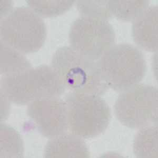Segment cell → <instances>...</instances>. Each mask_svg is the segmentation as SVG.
Here are the masks:
<instances>
[{
    "label": "cell",
    "instance_id": "7a4b0ae2",
    "mask_svg": "<svg viewBox=\"0 0 158 158\" xmlns=\"http://www.w3.org/2000/svg\"><path fill=\"white\" fill-rule=\"evenodd\" d=\"M51 67L65 89L71 92L100 96L108 89L98 61L79 54L71 47H62L56 51Z\"/></svg>",
    "mask_w": 158,
    "mask_h": 158
},
{
    "label": "cell",
    "instance_id": "6da1fadb",
    "mask_svg": "<svg viewBox=\"0 0 158 158\" xmlns=\"http://www.w3.org/2000/svg\"><path fill=\"white\" fill-rule=\"evenodd\" d=\"M65 90L56 71L47 65L3 76L1 80V94L7 100L20 105L59 97Z\"/></svg>",
    "mask_w": 158,
    "mask_h": 158
},
{
    "label": "cell",
    "instance_id": "9a60e30c",
    "mask_svg": "<svg viewBox=\"0 0 158 158\" xmlns=\"http://www.w3.org/2000/svg\"><path fill=\"white\" fill-rule=\"evenodd\" d=\"M31 9L42 17L58 16L67 12L75 1H27Z\"/></svg>",
    "mask_w": 158,
    "mask_h": 158
},
{
    "label": "cell",
    "instance_id": "277c9868",
    "mask_svg": "<svg viewBox=\"0 0 158 158\" xmlns=\"http://www.w3.org/2000/svg\"><path fill=\"white\" fill-rule=\"evenodd\" d=\"M1 41L23 54L38 51L47 36L44 22L30 7L12 9L1 20Z\"/></svg>",
    "mask_w": 158,
    "mask_h": 158
},
{
    "label": "cell",
    "instance_id": "52a82bcc",
    "mask_svg": "<svg viewBox=\"0 0 158 158\" xmlns=\"http://www.w3.org/2000/svg\"><path fill=\"white\" fill-rule=\"evenodd\" d=\"M115 36L108 21L86 16H80L72 23L69 35L73 50L95 61L113 46Z\"/></svg>",
    "mask_w": 158,
    "mask_h": 158
},
{
    "label": "cell",
    "instance_id": "ba28073f",
    "mask_svg": "<svg viewBox=\"0 0 158 158\" xmlns=\"http://www.w3.org/2000/svg\"><path fill=\"white\" fill-rule=\"evenodd\" d=\"M27 111L38 131L44 137L52 139L67 133L68 111L64 100L52 97L34 101L29 103Z\"/></svg>",
    "mask_w": 158,
    "mask_h": 158
},
{
    "label": "cell",
    "instance_id": "5bb4252c",
    "mask_svg": "<svg viewBox=\"0 0 158 158\" xmlns=\"http://www.w3.org/2000/svg\"><path fill=\"white\" fill-rule=\"evenodd\" d=\"M23 145L20 135L15 129L4 124L1 126V156L22 157Z\"/></svg>",
    "mask_w": 158,
    "mask_h": 158
},
{
    "label": "cell",
    "instance_id": "4fadbf2b",
    "mask_svg": "<svg viewBox=\"0 0 158 158\" xmlns=\"http://www.w3.org/2000/svg\"><path fill=\"white\" fill-rule=\"evenodd\" d=\"M148 1H109L108 6L112 15L124 21H133L149 6Z\"/></svg>",
    "mask_w": 158,
    "mask_h": 158
},
{
    "label": "cell",
    "instance_id": "5b68a950",
    "mask_svg": "<svg viewBox=\"0 0 158 158\" xmlns=\"http://www.w3.org/2000/svg\"><path fill=\"white\" fill-rule=\"evenodd\" d=\"M68 130L81 138H92L103 133L111 119L109 106L99 95L70 92L65 97Z\"/></svg>",
    "mask_w": 158,
    "mask_h": 158
},
{
    "label": "cell",
    "instance_id": "8fae6325",
    "mask_svg": "<svg viewBox=\"0 0 158 158\" xmlns=\"http://www.w3.org/2000/svg\"><path fill=\"white\" fill-rule=\"evenodd\" d=\"M158 126L141 128L135 138L134 152L139 158H158Z\"/></svg>",
    "mask_w": 158,
    "mask_h": 158
},
{
    "label": "cell",
    "instance_id": "8992f818",
    "mask_svg": "<svg viewBox=\"0 0 158 158\" xmlns=\"http://www.w3.org/2000/svg\"><path fill=\"white\" fill-rule=\"evenodd\" d=\"M158 89L137 85L121 92L115 101L114 113L118 121L131 129L158 126Z\"/></svg>",
    "mask_w": 158,
    "mask_h": 158
},
{
    "label": "cell",
    "instance_id": "30bf717a",
    "mask_svg": "<svg viewBox=\"0 0 158 158\" xmlns=\"http://www.w3.org/2000/svg\"><path fill=\"white\" fill-rule=\"evenodd\" d=\"M45 158H89L90 153L82 139L77 135H61L51 139L45 146Z\"/></svg>",
    "mask_w": 158,
    "mask_h": 158
},
{
    "label": "cell",
    "instance_id": "7c38bea8",
    "mask_svg": "<svg viewBox=\"0 0 158 158\" xmlns=\"http://www.w3.org/2000/svg\"><path fill=\"white\" fill-rule=\"evenodd\" d=\"M22 54L1 41V74L6 76L32 68Z\"/></svg>",
    "mask_w": 158,
    "mask_h": 158
},
{
    "label": "cell",
    "instance_id": "2e32d148",
    "mask_svg": "<svg viewBox=\"0 0 158 158\" xmlns=\"http://www.w3.org/2000/svg\"><path fill=\"white\" fill-rule=\"evenodd\" d=\"M107 0L77 1V6L82 16L108 20L112 15L110 12Z\"/></svg>",
    "mask_w": 158,
    "mask_h": 158
},
{
    "label": "cell",
    "instance_id": "3957f363",
    "mask_svg": "<svg viewBox=\"0 0 158 158\" xmlns=\"http://www.w3.org/2000/svg\"><path fill=\"white\" fill-rule=\"evenodd\" d=\"M98 61L106 86L117 91L138 85L147 72L142 52L128 44L113 45Z\"/></svg>",
    "mask_w": 158,
    "mask_h": 158
},
{
    "label": "cell",
    "instance_id": "9c48e42d",
    "mask_svg": "<svg viewBox=\"0 0 158 158\" xmlns=\"http://www.w3.org/2000/svg\"><path fill=\"white\" fill-rule=\"evenodd\" d=\"M158 6H148L133 21L134 41L140 48L149 52L158 51Z\"/></svg>",
    "mask_w": 158,
    "mask_h": 158
}]
</instances>
